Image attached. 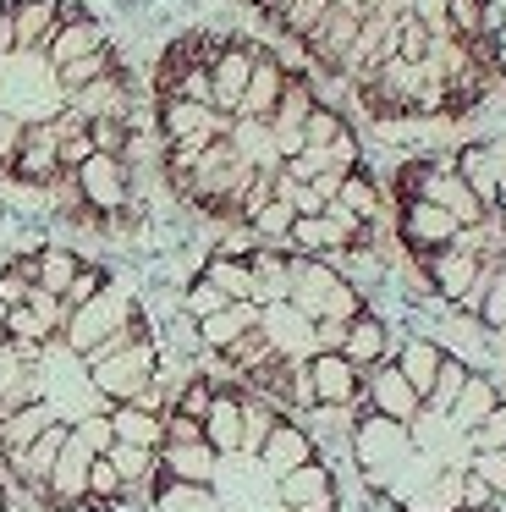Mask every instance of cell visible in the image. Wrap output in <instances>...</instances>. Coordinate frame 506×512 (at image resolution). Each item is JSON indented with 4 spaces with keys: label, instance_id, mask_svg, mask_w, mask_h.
I'll use <instances>...</instances> for the list:
<instances>
[{
    "label": "cell",
    "instance_id": "2",
    "mask_svg": "<svg viewBox=\"0 0 506 512\" xmlns=\"http://www.w3.org/2000/svg\"><path fill=\"white\" fill-rule=\"evenodd\" d=\"M198 347L231 380L297 413H341L391 353V325L336 259L286 243L215 248L182 292Z\"/></svg>",
    "mask_w": 506,
    "mask_h": 512
},
{
    "label": "cell",
    "instance_id": "6",
    "mask_svg": "<svg viewBox=\"0 0 506 512\" xmlns=\"http://www.w3.org/2000/svg\"><path fill=\"white\" fill-rule=\"evenodd\" d=\"M385 221L451 314L506 336V133L402 160Z\"/></svg>",
    "mask_w": 506,
    "mask_h": 512
},
{
    "label": "cell",
    "instance_id": "7",
    "mask_svg": "<svg viewBox=\"0 0 506 512\" xmlns=\"http://www.w3.org/2000/svg\"><path fill=\"white\" fill-rule=\"evenodd\" d=\"M473 28V45H479V61L490 72V83L506 89V0H462Z\"/></svg>",
    "mask_w": 506,
    "mask_h": 512
},
{
    "label": "cell",
    "instance_id": "3",
    "mask_svg": "<svg viewBox=\"0 0 506 512\" xmlns=\"http://www.w3.org/2000/svg\"><path fill=\"white\" fill-rule=\"evenodd\" d=\"M347 452L385 512H501L506 391L457 347L391 342L347 408Z\"/></svg>",
    "mask_w": 506,
    "mask_h": 512
},
{
    "label": "cell",
    "instance_id": "5",
    "mask_svg": "<svg viewBox=\"0 0 506 512\" xmlns=\"http://www.w3.org/2000/svg\"><path fill=\"white\" fill-rule=\"evenodd\" d=\"M154 512H341V485L292 408L193 375L165 408L149 474Z\"/></svg>",
    "mask_w": 506,
    "mask_h": 512
},
{
    "label": "cell",
    "instance_id": "4",
    "mask_svg": "<svg viewBox=\"0 0 506 512\" xmlns=\"http://www.w3.org/2000/svg\"><path fill=\"white\" fill-rule=\"evenodd\" d=\"M385 127L462 122L495 89L462 0H248Z\"/></svg>",
    "mask_w": 506,
    "mask_h": 512
},
{
    "label": "cell",
    "instance_id": "1",
    "mask_svg": "<svg viewBox=\"0 0 506 512\" xmlns=\"http://www.w3.org/2000/svg\"><path fill=\"white\" fill-rule=\"evenodd\" d=\"M165 188L209 221L319 259L369 254L385 193L303 67L242 34H187L154 67Z\"/></svg>",
    "mask_w": 506,
    "mask_h": 512
}]
</instances>
